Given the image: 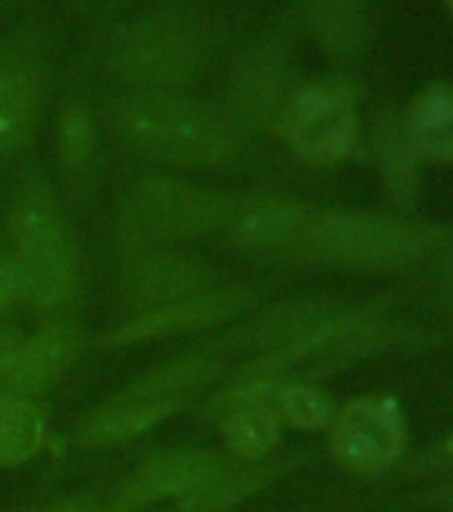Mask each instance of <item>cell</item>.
Masks as SVG:
<instances>
[{
	"instance_id": "obj_1",
	"label": "cell",
	"mask_w": 453,
	"mask_h": 512,
	"mask_svg": "<svg viewBox=\"0 0 453 512\" xmlns=\"http://www.w3.org/2000/svg\"><path fill=\"white\" fill-rule=\"evenodd\" d=\"M115 126L128 147L171 166H224L238 155L232 123L174 91L126 96L115 110Z\"/></svg>"
},
{
	"instance_id": "obj_2",
	"label": "cell",
	"mask_w": 453,
	"mask_h": 512,
	"mask_svg": "<svg viewBox=\"0 0 453 512\" xmlns=\"http://www.w3.org/2000/svg\"><path fill=\"white\" fill-rule=\"evenodd\" d=\"M208 56L206 24L166 8L128 24L112 48V67L144 91H171L198 78Z\"/></svg>"
},
{
	"instance_id": "obj_3",
	"label": "cell",
	"mask_w": 453,
	"mask_h": 512,
	"mask_svg": "<svg viewBox=\"0 0 453 512\" xmlns=\"http://www.w3.org/2000/svg\"><path fill=\"white\" fill-rule=\"evenodd\" d=\"M216 374L219 363L206 355H184L158 366L83 419L78 440L83 446H107L134 438L179 411Z\"/></svg>"
},
{
	"instance_id": "obj_4",
	"label": "cell",
	"mask_w": 453,
	"mask_h": 512,
	"mask_svg": "<svg viewBox=\"0 0 453 512\" xmlns=\"http://www.w3.org/2000/svg\"><path fill=\"white\" fill-rule=\"evenodd\" d=\"M11 232L30 278V302L40 310L62 307L75 288V248L46 182L30 179L16 192Z\"/></svg>"
},
{
	"instance_id": "obj_5",
	"label": "cell",
	"mask_w": 453,
	"mask_h": 512,
	"mask_svg": "<svg viewBox=\"0 0 453 512\" xmlns=\"http://www.w3.org/2000/svg\"><path fill=\"white\" fill-rule=\"evenodd\" d=\"M307 246L328 262L355 267H390L427 251L435 232L390 216L336 211L312 219L304 232Z\"/></svg>"
},
{
	"instance_id": "obj_6",
	"label": "cell",
	"mask_w": 453,
	"mask_h": 512,
	"mask_svg": "<svg viewBox=\"0 0 453 512\" xmlns=\"http://www.w3.org/2000/svg\"><path fill=\"white\" fill-rule=\"evenodd\" d=\"M238 206L240 200L224 192L152 176L128 195L126 222L139 238L182 240L224 227Z\"/></svg>"
},
{
	"instance_id": "obj_7",
	"label": "cell",
	"mask_w": 453,
	"mask_h": 512,
	"mask_svg": "<svg viewBox=\"0 0 453 512\" xmlns=\"http://www.w3.org/2000/svg\"><path fill=\"white\" fill-rule=\"evenodd\" d=\"M288 147L307 163H336L358 147L360 120L355 91L339 80L299 88L278 120Z\"/></svg>"
},
{
	"instance_id": "obj_8",
	"label": "cell",
	"mask_w": 453,
	"mask_h": 512,
	"mask_svg": "<svg viewBox=\"0 0 453 512\" xmlns=\"http://www.w3.org/2000/svg\"><path fill=\"white\" fill-rule=\"evenodd\" d=\"M408 443L406 414L390 395H363L336 411L331 451L344 470L376 475L398 462Z\"/></svg>"
},
{
	"instance_id": "obj_9",
	"label": "cell",
	"mask_w": 453,
	"mask_h": 512,
	"mask_svg": "<svg viewBox=\"0 0 453 512\" xmlns=\"http://www.w3.org/2000/svg\"><path fill=\"white\" fill-rule=\"evenodd\" d=\"M240 459L216 451H168L147 459L131 475L126 486L110 499L112 512H139L147 504L168 499V496L190 494L192 488L203 486L206 480L238 467Z\"/></svg>"
},
{
	"instance_id": "obj_10",
	"label": "cell",
	"mask_w": 453,
	"mask_h": 512,
	"mask_svg": "<svg viewBox=\"0 0 453 512\" xmlns=\"http://www.w3.org/2000/svg\"><path fill=\"white\" fill-rule=\"evenodd\" d=\"M254 294L243 286L206 288L195 296H187L182 302L166 304L158 310L139 312L134 320H126L123 326L104 336V344H136L160 336L184 334L192 328L214 326L222 320H230L246 310Z\"/></svg>"
},
{
	"instance_id": "obj_11",
	"label": "cell",
	"mask_w": 453,
	"mask_h": 512,
	"mask_svg": "<svg viewBox=\"0 0 453 512\" xmlns=\"http://www.w3.org/2000/svg\"><path fill=\"white\" fill-rule=\"evenodd\" d=\"M291 96L294 94H288L286 56L278 48L262 46L238 64L227 102L238 123L246 128H259L278 123Z\"/></svg>"
},
{
	"instance_id": "obj_12",
	"label": "cell",
	"mask_w": 453,
	"mask_h": 512,
	"mask_svg": "<svg viewBox=\"0 0 453 512\" xmlns=\"http://www.w3.org/2000/svg\"><path fill=\"white\" fill-rule=\"evenodd\" d=\"M211 288V270L184 254H155L136 262L126 275V296L139 312L182 302Z\"/></svg>"
},
{
	"instance_id": "obj_13",
	"label": "cell",
	"mask_w": 453,
	"mask_h": 512,
	"mask_svg": "<svg viewBox=\"0 0 453 512\" xmlns=\"http://www.w3.org/2000/svg\"><path fill=\"white\" fill-rule=\"evenodd\" d=\"M78 328L70 323H46L24 339L8 384L16 395H40L51 390L80 352Z\"/></svg>"
},
{
	"instance_id": "obj_14",
	"label": "cell",
	"mask_w": 453,
	"mask_h": 512,
	"mask_svg": "<svg viewBox=\"0 0 453 512\" xmlns=\"http://www.w3.org/2000/svg\"><path fill=\"white\" fill-rule=\"evenodd\" d=\"M310 222V211L294 200L262 198L240 203L227 227H230V240L238 248L275 251L302 240Z\"/></svg>"
},
{
	"instance_id": "obj_15",
	"label": "cell",
	"mask_w": 453,
	"mask_h": 512,
	"mask_svg": "<svg viewBox=\"0 0 453 512\" xmlns=\"http://www.w3.org/2000/svg\"><path fill=\"white\" fill-rule=\"evenodd\" d=\"M40 104V78L19 56L0 59V155L14 152L32 134Z\"/></svg>"
},
{
	"instance_id": "obj_16",
	"label": "cell",
	"mask_w": 453,
	"mask_h": 512,
	"mask_svg": "<svg viewBox=\"0 0 453 512\" xmlns=\"http://www.w3.org/2000/svg\"><path fill=\"white\" fill-rule=\"evenodd\" d=\"M419 158L453 166V86L435 83L416 96L403 118Z\"/></svg>"
},
{
	"instance_id": "obj_17",
	"label": "cell",
	"mask_w": 453,
	"mask_h": 512,
	"mask_svg": "<svg viewBox=\"0 0 453 512\" xmlns=\"http://www.w3.org/2000/svg\"><path fill=\"white\" fill-rule=\"evenodd\" d=\"M280 470H283L280 464H256V467L238 464L206 480L203 486L192 488L190 494L179 496L174 512H227L240 502H246L256 491H262Z\"/></svg>"
},
{
	"instance_id": "obj_18",
	"label": "cell",
	"mask_w": 453,
	"mask_h": 512,
	"mask_svg": "<svg viewBox=\"0 0 453 512\" xmlns=\"http://www.w3.org/2000/svg\"><path fill=\"white\" fill-rule=\"evenodd\" d=\"M222 419L224 443L230 448V456L240 462H254L262 459L280 443V424L272 403H251V406L232 408Z\"/></svg>"
},
{
	"instance_id": "obj_19",
	"label": "cell",
	"mask_w": 453,
	"mask_h": 512,
	"mask_svg": "<svg viewBox=\"0 0 453 512\" xmlns=\"http://www.w3.org/2000/svg\"><path fill=\"white\" fill-rule=\"evenodd\" d=\"M46 440V416L32 400L0 392V464H22Z\"/></svg>"
},
{
	"instance_id": "obj_20",
	"label": "cell",
	"mask_w": 453,
	"mask_h": 512,
	"mask_svg": "<svg viewBox=\"0 0 453 512\" xmlns=\"http://www.w3.org/2000/svg\"><path fill=\"white\" fill-rule=\"evenodd\" d=\"M376 160L395 198H414L419 187V152L408 139L403 120H384L376 131Z\"/></svg>"
},
{
	"instance_id": "obj_21",
	"label": "cell",
	"mask_w": 453,
	"mask_h": 512,
	"mask_svg": "<svg viewBox=\"0 0 453 512\" xmlns=\"http://www.w3.org/2000/svg\"><path fill=\"white\" fill-rule=\"evenodd\" d=\"M275 411L283 422L294 424L299 430H323L331 427L336 408L326 392L302 382V379H288L280 387L275 398Z\"/></svg>"
},
{
	"instance_id": "obj_22",
	"label": "cell",
	"mask_w": 453,
	"mask_h": 512,
	"mask_svg": "<svg viewBox=\"0 0 453 512\" xmlns=\"http://www.w3.org/2000/svg\"><path fill=\"white\" fill-rule=\"evenodd\" d=\"M312 19H315L320 38L336 51L358 46L363 16L355 0H315Z\"/></svg>"
},
{
	"instance_id": "obj_23",
	"label": "cell",
	"mask_w": 453,
	"mask_h": 512,
	"mask_svg": "<svg viewBox=\"0 0 453 512\" xmlns=\"http://www.w3.org/2000/svg\"><path fill=\"white\" fill-rule=\"evenodd\" d=\"M94 150V118L83 104H67L59 118V158L67 168H83Z\"/></svg>"
},
{
	"instance_id": "obj_24",
	"label": "cell",
	"mask_w": 453,
	"mask_h": 512,
	"mask_svg": "<svg viewBox=\"0 0 453 512\" xmlns=\"http://www.w3.org/2000/svg\"><path fill=\"white\" fill-rule=\"evenodd\" d=\"M30 302V278L19 256H0V312H11Z\"/></svg>"
},
{
	"instance_id": "obj_25",
	"label": "cell",
	"mask_w": 453,
	"mask_h": 512,
	"mask_svg": "<svg viewBox=\"0 0 453 512\" xmlns=\"http://www.w3.org/2000/svg\"><path fill=\"white\" fill-rule=\"evenodd\" d=\"M22 336L16 331H8V328H0V382L11 376L16 366V358H19V350H22Z\"/></svg>"
},
{
	"instance_id": "obj_26",
	"label": "cell",
	"mask_w": 453,
	"mask_h": 512,
	"mask_svg": "<svg viewBox=\"0 0 453 512\" xmlns=\"http://www.w3.org/2000/svg\"><path fill=\"white\" fill-rule=\"evenodd\" d=\"M40 512H112L110 502H88V499H72V502H62L48 507Z\"/></svg>"
},
{
	"instance_id": "obj_27",
	"label": "cell",
	"mask_w": 453,
	"mask_h": 512,
	"mask_svg": "<svg viewBox=\"0 0 453 512\" xmlns=\"http://www.w3.org/2000/svg\"><path fill=\"white\" fill-rule=\"evenodd\" d=\"M440 454H443V459H446V462H453V435L446 440V443H443Z\"/></svg>"
},
{
	"instance_id": "obj_28",
	"label": "cell",
	"mask_w": 453,
	"mask_h": 512,
	"mask_svg": "<svg viewBox=\"0 0 453 512\" xmlns=\"http://www.w3.org/2000/svg\"><path fill=\"white\" fill-rule=\"evenodd\" d=\"M443 504H446V507H451V510H453V483L446 488V491H443Z\"/></svg>"
},
{
	"instance_id": "obj_29",
	"label": "cell",
	"mask_w": 453,
	"mask_h": 512,
	"mask_svg": "<svg viewBox=\"0 0 453 512\" xmlns=\"http://www.w3.org/2000/svg\"><path fill=\"white\" fill-rule=\"evenodd\" d=\"M448 288H451V296H453V259H451V267H448Z\"/></svg>"
},
{
	"instance_id": "obj_30",
	"label": "cell",
	"mask_w": 453,
	"mask_h": 512,
	"mask_svg": "<svg viewBox=\"0 0 453 512\" xmlns=\"http://www.w3.org/2000/svg\"><path fill=\"white\" fill-rule=\"evenodd\" d=\"M443 3H446V6L451 8V14H453V0H443Z\"/></svg>"
}]
</instances>
